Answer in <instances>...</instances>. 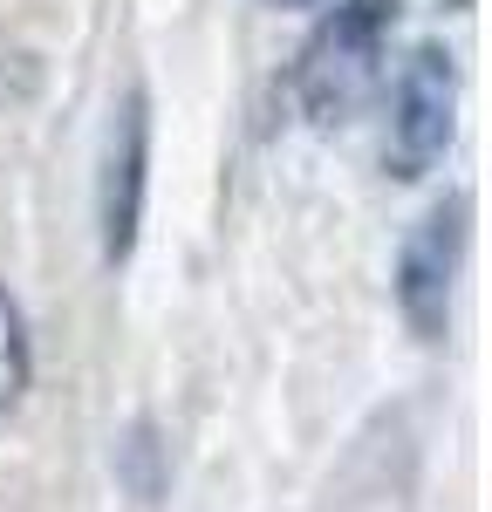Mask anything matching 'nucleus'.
Masks as SVG:
<instances>
[{"instance_id": "obj_1", "label": "nucleus", "mask_w": 492, "mask_h": 512, "mask_svg": "<svg viewBox=\"0 0 492 512\" xmlns=\"http://www.w3.org/2000/svg\"><path fill=\"white\" fill-rule=\"evenodd\" d=\"M390 21H397V0H335V14L315 28V41L301 48V62L287 76L308 123H342L369 96Z\"/></svg>"}, {"instance_id": "obj_2", "label": "nucleus", "mask_w": 492, "mask_h": 512, "mask_svg": "<svg viewBox=\"0 0 492 512\" xmlns=\"http://www.w3.org/2000/svg\"><path fill=\"white\" fill-rule=\"evenodd\" d=\"M451 130H458V55L445 41H417L390 82V151L383 158L397 178H424L451 151Z\"/></svg>"}, {"instance_id": "obj_3", "label": "nucleus", "mask_w": 492, "mask_h": 512, "mask_svg": "<svg viewBox=\"0 0 492 512\" xmlns=\"http://www.w3.org/2000/svg\"><path fill=\"white\" fill-rule=\"evenodd\" d=\"M465 219H472L465 192L438 198L397 253V315L417 342L451 335V287H458V260H465Z\"/></svg>"}, {"instance_id": "obj_4", "label": "nucleus", "mask_w": 492, "mask_h": 512, "mask_svg": "<svg viewBox=\"0 0 492 512\" xmlns=\"http://www.w3.org/2000/svg\"><path fill=\"white\" fill-rule=\"evenodd\" d=\"M144 171H151V103L144 89H123L103 130V171H96V226H103V260L123 267L137 226H144Z\"/></svg>"}, {"instance_id": "obj_5", "label": "nucleus", "mask_w": 492, "mask_h": 512, "mask_svg": "<svg viewBox=\"0 0 492 512\" xmlns=\"http://www.w3.org/2000/svg\"><path fill=\"white\" fill-rule=\"evenodd\" d=\"M28 376H35V342H28V315H21V301L0 287V417L21 403L28 390Z\"/></svg>"}, {"instance_id": "obj_6", "label": "nucleus", "mask_w": 492, "mask_h": 512, "mask_svg": "<svg viewBox=\"0 0 492 512\" xmlns=\"http://www.w3.org/2000/svg\"><path fill=\"white\" fill-rule=\"evenodd\" d=\"M274 7H315V0H274Z\"/></svg>"}]
</instances>
